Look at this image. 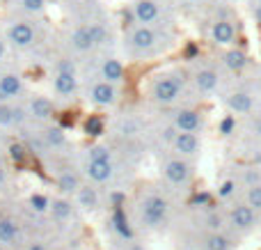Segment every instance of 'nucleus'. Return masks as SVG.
<instances>
[{
	"label": "nucleus",
	"instance_id": "obj_1",
	"mask_svg": "<svg viewBox=\"0 0 261 250\" xmlns=\"http://www.w3.org/2000/svg\"><path fill=\"white\" fill-rule=\"evenodd\" d=\"M140 220L142 225L156 230L167 220V200L161 195H147L140 205Z\"/></svg>",
	"mask_w": 261,
	"mask_h": 250
},
{
	"label": "nucleus",
	"instance_id": "obj_2",
	"mask_svg": "<svg viewBox=\"0 0 261 250\" xmlns=\"http://www.w3.org/2000/svg\"><path fill=\"white\" fill-rule=\"evenodd\" d=\"M181 94V81L174 76H163L153 83L151 87V96L158 104H174Z\"/></svg>",
	"mask_w": 261,
	"mask_h": 250
},
{
	"label": "nucleus",
	"instance_id": "obj_3",
	"mask_svg": "<svg viewBox=\"0 0 261 250\" xmlns=\"http://www.w3.org/2000/svg\"><path fill=\"white\" fill-rule=\"evenodd\" d=\"M229 223L239 232H250L257 225V211L250 205H236L229 214Z\"/></svg>",
	"mask_w": 261,
	"mask_h": 250
},
{
	"label": "nucleus",
	"instance_id": "obj_4",
	"mask_svg": "<svg viewBox=\"0 0 261 250\" xmlns=\"http://www.w3.org/2000/svg\"><path fill=\"white\" fill-rule=\"evenodd\" d=\"M163 174H165V179L170 184H174V186H181V184H186L190 179V174H193V170H190V165L186 163L184 159H172L165 163V168H163Z\"/></svg>",
	"mask_w": 261,
	"mask_h": 250
},
{
	"label": "nucleus",
	"instance_id": "obj_5",
	"mask_svg": "<svg viewBox=\"0 0 261 250\" xmlns=\"http://www.w3.org/2000/svg\"><path fill=\"white\" fill-rule=\"evenodd\" d=\"M174 129L181 133H197L202 129V115L193 108H184L174 115Z\"/></svg>",
	"mask_w": 261,
	"mask_h": 250
},
{
	"label": "nucleus",
	"instance_id": "obj_6",
	"mask_svg": "<svg viewBox=\"0 0 261 250\" xmlns=\"http://www.w3.org/2000/svg\"><path fill=\"white\" fill-rule=\"evenodd\" d=\"M211 37L218 46H231L236 41V26L231 21H227V18H220V21L213 23Z\"/></svg>",
	"mask_w": 261,
	"mask_h": 250
},
{
	"label": "nucleus",
	"instance_id": "obj_7",
	"mask_svg": "<svg viewBox=\"0 0 261 250\" xmlns=\"http://www.w3.org/2000/svg\"><path fill=\"white\" fill-rule=\"evenodd\" d=\"M158 14H161V9H158L156 0H138V3L133 5V16L138 18L142 26L153 23L158 18Z\"/></svg>",
	"mask_w": 261,
	"mask_h": 250
},
{
	"label": "nucleus",
	"instance_id": "obj_8",
	"mask_svg": "<svg viewBox=\"0 0 261 250\" xmlns=\"http://www.w3.org/2000/svg\"><path fill=\"white\" fill-rule=\"evenodd\" d=\"M9 41L14 46H18V48H28L35 41V30L28 23H14L9 28Z\"/></svg>",
	"mask_w": 261,
	"mask_h": 250
},
{
	"label": "nucleus",
	"instance_id": "obj_9",
	"mask_svg": "<svg viewBox=\"0 0 261 250\" xmlns=\"http://www.w3.org/2000/svg\"><path fill=\"white\" fill-rule=\"evenodd\" d=\"M174 149L179 152V154H184V156H193V154H197L199 152V138H197V133H176V138H174Z\"/></svg>",
	"mask_w": 261,
	"mask_h": 250
},
{
	"label": "nucleus",
	"instance_id": "obj_10",
	"mask_svg": "<svg viewBox=\"0 0 261 250\" xmlns=\"http://www.w3.org/2000/svg\"><path fill=\"white\" fill-rule=\"evenodd\" d=\"M115 99H117V92H115L113 83L101 81L92 87V101H94L96 106H113Z\"/></svg>",
	"mask_w": 261,
	"mask_h": 250
},
{
	"label": "nucleus",
	"instance_id": "obj_11",
	"mask_svg": "<svg viewBox=\"0 0 261 250\" xmlns=\"http://www.w3.org/2000/svg\"><path fill=\"white\" fill-rule=\"evenodd\" d=\"M130 44H133V48H138V51H149L153 44H156V32H153L149 26L135 28L133 35H130Z\"/></svg>",
	"mask_w": 261,
	"mask_h": 250
},
{
	"label": "nucleus",
	"instance_id": "obj_12",
	"mask_svg": "<svg viewBox=\"0 0 261 250\" xmlns=\"http://www.w3.org/2000/svg\"><path fill=\"white\" fill-rule=\"evenodd\" d=\"M21 92H23V83L16 73L0 76V99H12V96L21 94Z\"/></svg>",
	"mask_w": 261,
	"mask_h": 250
},
{
	"label": "nucleus",
	"instance_id": "obj_13",
	"mask_svg": "<svg viewBox=\"0 0 261 250\" xmlns=\"http://www.w3.org/2000/svg\"><path fill=\"white\" fill-rule=\"evenodd\" d=\"M85 172H87V177H90L92 182L103 184V182H108V179L113 177V165L103 163V161H90Z\"/></svg>",
	"mask_w": 261,
	"mask_h": 250
},
{
	"label": "nucleus",
	"instance_id": "obj_14",
	"mask_svg": "<svg viewBox=\"0 0 261 250\" xmlns=\"http://www.w3.org/2000/svg\"><path fill=\"white\" fill-rule=\"evenodd\" d=\"M227 106H229L234 113H250V110L254 108V99L248 94V92H231L229 96H227Z\"/></svg>",
	"mask_w": 261,
	"mask_h": 250
},
{
	"label": "nucleus",
	"instance_id": "obj_15",
	"mask_svg": "<svg viewBox=\"0 0 261 250\" xmlns=\"http://www.w3.org/2000/svg\"><path fill=\"white\" fill-rule=\"evenodd\" d=\"M30 115L37 119H50L55 115L53 101L46 99V96H35V99L30 101Z\"/></svg>",
	"mask_w": 261,
	"mask_h": 250
},
{
	"label": "nucleus",
	"instance_id": "obj_16",
	"mask_svg": "<svg viewBox=\"0 0 261 250\" xmlns=\"http://www.w3.org/2000/svg\"><path fill=\"white\" fill-rule=\"evenodd\" d=\"M76 200H78V207L85 211L99 209V193H96L94 186H81L76 193Z\"/></svg>",
	"mask_w": 261,
	"mask_h": 250
},
{
	"label": "nucleus",
	"instance_id": "obj_17",
	"mask_svg": "<svg viewBox=\"0 0 261 250\" xmlns=\"http://www.w3.org/2000/svg\"><path fill=\"white\" fill-rule=\"evenodd\" d=\"M222 62L229 71H241V69L248 67V55L241 48H229L225 55H222Z\"/></svg>",
	"mask_w": 261,
	"mask_h": 250
},
{
	"label": "nucleus",
	"instance_id": "obj_18",
	"mask_svg": "<svg viewBox=\"0 0 261 250\" xmlns=\"http://www.w3.org/2000/svg\"><path fill=\"white\" fill-rule=\"evenodd\" d=\"M21 230H18V223L12 218H0V243L3 246H12L18 239Z\"/></svg>",
	"mask_w": 261,
	"mask_h": 250
},
{
	"label": "nucleus",
	"instance_id": "obj_19",
	"mask_svg": "<svg viewBox=\"0 0 261 250\" xmlns=\"http://www.w3.org/2000/svg\"><path fill=\"white\" fill-rule=\"evenodd\" d=\"M101 73H103L106 83H119L124 78V64L115 58H108L101 67Z\"/></svg>",
	"mask_w": 261,
	"mask_h": 250
},
{
	"label": "nucleus",
	"instance_id": "obj_20",
	"mask_svg": "<svg viewBox=\"0 0 261 250\" xmlns=\"http://www.w3.org/2000/svg\"><path fill=\"white\" fill-rule=\"evenodd\" d=\"M50 216H53V220H58V223H64V220L71 218L73 214V207L69 200H64V197H58V200L50 202Z\"/></svg>",
	"mask_w": 261,
	"mask_h": 250
},
{
	"label": "nucleus",
	"instance_id": "obj_21",
	"mask_svg": "<svg viewBox=\"0 0 261 250\" xmlns=\"http://www.w3.org/2000/svg\"><path fill=\"white\" fill-rule=\"evenodd\" d=\"M113 228H115V232L119 234L122 239H133V230H130V225H128V218H126V214H124V209L119 207V209H115L113 211Z\"/></svg>",
	"mask_w": 261,
	"mask_h": 250
},
{
	"label": "nucleus",
	"instance_id": "obj_22",
	"mask_svg": "<svg viewBox=\"0 0 261 250\" xmlns=\"http://www.w3.org/2000/svg\"><path fill=\"white\" fill-rule=\"evenodd\" d=\"M58 188L64 193V195L78 193V188H81V179H78L76 172H71V170H64V172L58 177Z\"/></svg>",
	"mask_w": 261,
	"mask_h": 250
},
{
	"label": "nucleus",
	"instance_id": "obj_23",
	"mask_svg": "<svg viewBox=\"0 0 261 250\" xmlns=\"http://www.w3.org/2000/svg\"><path fill=\"white\" fill-rule=\"evenodd\" d=\"M53 85L58 94H73L76 92V73H55Z\"/></svg>",
	"mask_w": 261,
	"mask_h": 250
},
{
	"label": "nucleus",
	"instance_id": "obj_24",
	"mask_svg": "<svg viewBox=\"0 0 261 250\" xmlns=\"http://www.w3.org/2000/svg\"><path fill=\"white\" fill-rule=\"evenodd\" d=\"M204 250H231V241L222 232H208L204 237Z\"/></svg>",
	"mask_w": 261,
	"mask_h": 250
},
{
	"label": "nucleus",
	"instance_id": "obj_25",
	"mask_svg": "<svg viewBox=\"0 0 261 250\" xmlns=\"http://www.w3.org/2000/svg\"><path fill=\"white\" fill-rule=\"evenodd\" d=\"M195 85L202 92H213L218 87V73L213 71V69H202V71H197V76H195Z\"/></svg>",
	"mask_w": 261,
	"mask_h": 250
},
{
	"label": "nucleus",
	"instance_id": "obj_26",
	"mask_svg": "<svg viewBox=\"0 0 261 250\" xmlns=\"http://www.w3.org/2000/svg\"><path fill=\"white\" fill-rule=\"evenodd\" d=\"M71 44H73V48H78V51H90L92 46H94L90 28H78V30L71 35Z\"/></svg>",
	"mask_w": 261,
	"mask_h": 250
},
{
	"label": "nucleus",
	"instance_id": "obj_27",
	"mask_svg": "<svg viewBox=\"0 0 261 250\" xmlns=\"http://www.w3.org/2000/svg\"><path fill=\"white\" fill-rule=\"evenodd\" d=\"M44 138H46V145H50V147H62L64 140H67L62 127H50L48 131L44 133Z\"/></svg>",
	"mask_w": 261,
	"mask_h": 250
},
{
	"label": "nucleus",
	"instance_id": "obj_28",
	"mask_svg": "<svg viewBox=\"0 0 261 250\" xmlns=\"http://www.w3.org/2000/svg\"><path fill=\"white\" fill-rule=\"evenodd\" d=\"M7 152H9V159H12L16 165H23V163H25V159H28V149L21 145V142H12Z\"/></svg>",
	"mask_w": 261,
	"mask_h": 250
},
{
	"label": "nucleus",
	"instance_id": "obj_29",
	"mask_svg": "<svg viewBox=\"0 0 261 250\" xmlns=\"http://www.w3.org/2000/svg\"><path fill=\"white\" fill-rule=\"evenodd\" d=\"M245 197H248V205L259 214V211H261V184L248 186V193H245Z\"/></svg>",
	"mask_w": 261,
	"mask_h": 250
},
{
	"label": "nucleus",
	"instance_id": "obj_30",
	"mask_svg": "<svg viewBox=\"0 0 261 250\" xmlns=\"http://www.w3.org/2000/svg\"><path fill=\"white\" fill-rule=\"evenodd\" d=\"M85 133L87 136H101L103 133V119L99 115H90L85 122Z\"/></svg>",
	"mask_w": 261,
	"mask_h": 250
},
{
	"label": "nucleus",
	"instance_id": "obj_31",
	"mask_svg": "<svg viewBox=\"0 0 261 250\" xmlns=\"http://www.w3.org/2000/svg\"><path fill=\"white\" fill-rule=\"evenodd\" d=\"M30 207L37 211V214H44V211L50 209V200L46 195H41V193H32L30 195Z\"/></svg>",
	"mask_w": 261,
	"mask_h": 250
},
{
	"label": "nucleus",
	"instance_id": "obj_32",
	"mask_svg": "<svg viewBox=\"0 0 261 250\" xmlns=\"http://www.w3.org/2000/svg\"><path fill=\"white\" fill-rule=\"evenodd\" d=\"M90 161H103V163H110V149L108 147H92L90 149Z\"/></svg>",
	"mask_w": 261,
	"mask_h": 250
},
{
	"label": "nucleus",
	"instance_id": "obj_33",
	"mask_svg": "<svg viewBox=\"0 0 261 250\" xmlns=\"http://www.w3.org/2000/svg\"><path fill=\"white\" fill-rule=\"evenodd\" d=\"M14 124V108L7 104H0V127H9Z\"/></svg>",
	"mask_w": 261,
	"mask_h": 250
},
{
	"label": "nucleus",
	"instance_id": "obj_34",
	"mask_svg": "<svg viewBox=\"0 0 261 250\" xmlns=\"http://www.w3.org/2000/svg\"><path fill=\"white\" fill-rule=\"evenodd\" d=\"M236 193V184L231 182V179H227V182H222L220 184V188H218V195L225 200V197H231Z\"/></svg>",
	"mask_w": 261,
	"mask_h": 250
},
{
	"label": "nucleus",
	"instance_id": "obj_35",
	"mask_svg": "<svg viewBox=\"0 0 261 250\" xmlns=\"http://www.w3.org/2000/svg\"><path fill=\"white\" fill-rule=\"evenodd\" d=\"M21 3H23V7L32 14L44 12V7H46V0H21Z\"/></svg>",
	"mask_w": 261,
	"mask_h": 250
},
{
	"label": "nucleus",
	"instance_id": "obj_36",
	"mask_svg": "<svg viewBox=\"0 0 261 250\" xmlns=\"http://www.w3.org/2000/svg\"><path fill=\"white\" fill-rule=\"evenodd\" d=\"M206 225L211 228V232H220V228H222V216H220V214L206 216Z\"/></svg>",
	"mask_w": 261,
	"mask_h": 250
},
{
	"label": "nucleus",
	"instance_id": "obj_37",
	"mask_svg": "<svg viewBox=\"0 0 261 250\" xmlns=\"http://www.w3.org/2000/svg\"><path fill=\"white\" fill-rule=\"evenodd\" d=\"M234 127H236V122H234V117L229 115V117H225L220 122V133H222V136H229V133L234 131Z\"/></svg>",
	"mask_w": 261,
	"mask_h": 250
},
{
	"label": "nucleus",
	"instance_id": "obj_38",
	"mask_svg": "<svg viewBox=\"0 0 261 250\" xmlns=\"http://www.w3.org/2000/svg\"><path fill=\"white\" fill-rule=\"evenodd\" d=\"M90 32H92V39H94V44H101V41L106 39V30L101 26H90Z\"/></svg>",
	"mask_w": 261,
	"mask_h": 250
},
{
	"label": "nucleus",
	"instance_id": "obj_39",
	"mask_svg": "<svg viewBox=\"0 0 261 250\" xmlns=\"http://www.w3.org/2000/svg\"><path fill=\"white\" fill-rule=\"evenodd\" d=\"M76 71V67H73L71 60H60L58 64V73H73Z\"/></svg>",
	"mask_w": 261,
	"mask_h": 250
},
{
	"label": "nucleus",
	"instance_id": "obj_40",
	"mask_svg": "<svg viewBox=\"0 0 261 250\" xmlns=\"http://www.w3.org/2000/svg\"><path fill=\"white\" fill-rule=\"evenodd\" d=\"M25 250H48V246H46V243H41V241H32V243H28Z\"/></svg>",
	"mask_w": 261,
	"mask_h": 250
},
{
	"label": "nucleus",
	"instance_id": "obj_41",
	"mask_svg": "<svg viewBox=\"0 0 261 250\" xmlns=\"http://www.w3.org/2000/svg\"><path fill=\"white\" fill-rule=\"evenodd\" d=\"M202 202H208V195L204 193V195H197L195 197V205H202Z\"/></svg>",
	"mask_w": 261,
	"mask_h": 250
},
{
	"label": "nucleus",
	"instance_id": "obj_42",
	"mask_svg": "<svg viewBox=\"0 0 261 250\" xmlns=\"http://www.w3.org/2000/svg\"><path fill=\"white\" fill-rule=\"evenodd\" d=\"M254 133H257V136L261 138V119H257V122H254Z\"/></svg>",
	"mask_w": 261,
	"mask_h": 250
},
{
	"label": "nucleus",
	"instance_id": "obj_43",
	"mask_svg": "<svg viewBox=\"0 0 261 250\" xmlns=\"http://www.w3.org/2000/svg\"><path fill=\"white\" fill-rule=\"evenodd\" d=\"M254 16H257V23L261 26V7H257V12H254Z\"/></svg>",
	"mask_w": 261,
	"mask_h": 250
},
{
	"label": "nucleus",
	"instance_id": "obj_44",
	"mask_svg": "<svg viewBox=\"0 0 261 250\" xmlns=\"http://www.w3.org/2000/svg\"><path fill=\"white\" fill-rule=\"evenodd\" d=\"M3 53H5V46H3V41H0V58H3Z\"/></svg>",
	"mask_w": 261,
	"mask_h": 250
},
{
	"label": "nucleus",
	"instance_id": "obj_45",
	"mask_svg": "<svg viewBox=\"0 0 261 250\" xmlns=\"http://www.w3.org/2000/svg\"><path fill=\"white\" fill-rule=\"evenodd\" d=\"M0 250H3V243H0Z\"/></svg>",
	"mask_w": 261,
	"mask_h": 250
},
{
	"label": "nucleus",
	"instance_id": "obj_46",
	"mask_svg": "<svg viewBox=\"0 0 261 250\" xmlns=\"http://www.w3.org/2000/svg\"><path fill=\"white\" fill-rule=\"evenodd\" d=\"M259 7H261V0H259Z\"/></svg>",
	"mask_w": 261,
	"mask_h": 250
}]
</instances>
